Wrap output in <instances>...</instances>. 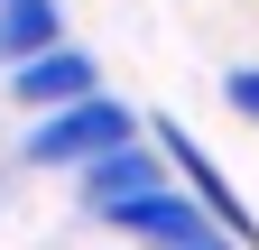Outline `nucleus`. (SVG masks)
<instances>
[{
	"label": "nucleus",
	"mask_w": 259,
	"mask_h": 250,
	"mask_svg": "<svg viewBox=\"0 0 259 250\" xmlns=\"http://www.w3.org/2000/svg\"><path fill=\"white\" fill-rule=\"evenodd\" d=\"M167 195L176 185H167V158H157V148H120V158L83 167V213L111 223V232H139V213L167 204Z\"/></svg>",
	"instance_id": "nucleus-2"
},
{
	"label": "nucleus",
	"mask_w": 259,
	"mask_h": 250,
	"mask_svg": "<svg viewBox=\"0 0 259 250\" xmlns=\"http://www.w3.org/2000/svg\"><path fill=\"white\" fill-rule=\"evenodd\" d=\"M102 93V74H93V56L83 47H47V56H28V65H10V102L19 111H74V102H93Z\"/></svg>",
	"instance_id": "nucleus-3"
},
{
	"label": "nucleus",
	"mask_w": 259,
	"mask_h": 250,
	"mask_svg": "<svg viewBox=\"0 0 259 250\" xmlns=\"http://www.w3.org/2000/svg\"><path fill=\"white\" fill-rule=\"evenodd\" d=\"M47 47H65L56 37V0H0V65H28Z\"/></svg>",
	"instance_id": "nucleus-4"
},
{
	"label": "nucleus",
	"mask_w": 259,
	"mask_h": 250,
	"mask_svg": "<svg viewBox=\"0 0 259 250\" xmlns=\"http://www.w3.org/2000/svg\"><path fill=\"white\" fill-rule=\"evenodd\" d=\"M120 148H139V111H120L111 93H93V102H74V111H47V120H28V139H19V158L28 167H102V158H120Z\"/></svg>",
	"instance_id": "nucleus-1"
},
{
	"label": "nucleus",
	"mask_w": 259,
	"mask_h": 250,
	"mask_svg": "<svg viewBox=\"0 0 259 250\" xmlns=\"http://www.w3.org/2000/svg\"><path fill=\"white\" fill-rule=\"evenodd\" d=\"M222 93H232V111L259 130V65H232V74H222Z\"/></svg>",
	"instance_id": "nucleus-5"
}]
</instances>
